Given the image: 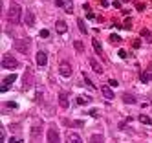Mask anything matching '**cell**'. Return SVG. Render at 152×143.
Listing matches in <instances>:
<instances>
[{
    "instance_id": "6da1fadb",
    "label": "cell",
    "mask_w": 152,
    "mask_h": 143,
    "mask_svg": "<svg viewBox=\"0 0 152 143\" xmlns=\"http://www.w3.org/2000/svg\"><path fill=\"white\" fill-rule=\"evenodd\" d=\"M7 20L11 22V24H18L20 20H22V6L13 2L9 6V11H7Z\"/></svg>"
},
{
    "instance_id": "7a4b0ae2",
    "label": "cell",
    "mask_w": 152,
    "mask_h": 143,
    "mask_svg": "<svg viewBox=\"0 0 152 143\" xmlns=\"http://www.w3.org/2000/svg\"><path fill=\"white\" fill-rule=\"evenodd\" d=\"M42 132H44V123H42V119H35L33 125H31V139H39Z\"/></svg>"
},
{
    "instance_id": "3957f363",
    "label": "cell",
    "mask_w": 152,
    "mask_h": 143,
    "mask_svg": "<svg viewBox=\"0 0 152 143\" xmlns=\"http://www.w3.org/2000/svg\"><path fill=\"white\" fill-rule=\"evenodd\" d=\"M18 66V61L13 57V55H9V53H6V55H2V68H9V70H15Z\"/></svg>"
},
{
    "instance_id": "277c9868",
    "label": "cell",
    "mask_w": 152,
    "mask_h": 143,
    "mask_svg": "<svg viewBox=\"0 0 152 143\" xmlns=\"http://www.w3.org/2000/svg\"><path fill=\"white\" fill-rule=\"evenodd\" d=\"M59 73H61V77H64V79H70L72 77V66L66 61H62L59 64Z\"/></svg>"
},
{
    "instance_id": "5b68a950",
    "label": "cell",
    "mask_w": 152,
    "mask_h": 143,
    "mask_svg": "<svg viewBox=\"0 0 152 143\" xmlns=\"http://www.w3.org/2000/svg\"><path fill=\"white\" fill-rule=\"evenodd\" d=\"M15 48H17L20 53H24V55L29 53V40H28V39H24V40H17V42H15Z\"/></svg>"
},
{
    "instance_id": "8992f818",
    "label": "cell",
    "mask_w": 152,
    "mask_h": 143,
    "mask_svg": "<svg viewBox=\"0 0 152 143\" xmlns=\"http://www.w3.org/2000/svg\"><path fill=\"white\" fill-rule=\"evenodd\" d=\"M46 138H48V141H51V143H59V141H61V136H59V132H57L55 127H50V128H48Z\"/></svg>"
},
{
    "instance_id": "52a82bcc",
    "label": "cell",
    "mask_w": 152,
    "mask_h": 143,
    "mask_svg": "<svg viewBox=\"0 0 152 143\" xmlns=\"http://www.w3.org/2000/svg\"><path fill=\"white\" fill-rule=\"evenodd\" d=\"M35 61H37L39 66H46V64H48V53H46V51H39L37 57H35Z\"/></svg>"
},
{
    "instance_id": "ba28073f",
    "label": "cell",
    "mask_w": 152,
    "mask_h": 143,
    "mask_svg": "<svg viewBox=\"0 0 152 143\" xmlns=\"http://www.w3.org/2000/svg\"><path fill=\"white\" fill-rule=\"evenodd\" d=\"M55 31L61 33V35H64V33L68 31V24H66L64 20H57V22H55Z\"/></svg>"
},
{
    "instance_id": "9c48e42d",
    "label": "cell",
    "mask_w": 152,
    "mask_h": 143,
    "mask_svg": "<svg viewBox=\"0 0 152 143\" xmlns=\"http://www.w3.org/2000/svg\"><path fill=\"white\" fill-rule=\"evenodd\" d=\"M121 99H123V103H125V105H136V95H132L130 92L121 94Z\"/></svg>"
},
{
    "instance_id": "30bf717a",
    "label": "cell",
    "mask_w": 152,
    "mask_h": 143,
    "mask_svg": "<svg viewBox=\"0 0 152 143\" xmlns=\"http://www.w3.org/2000/svg\"><path fill=\"white\" fill-rule=\"evenodd\" d=\"M24 22H26L28 26H33V24H35V15H33V9H28V11H26V20H24Z\"/></svg>"
},
{
    "instance_id": "8fae6325",
    "label": "cell",
    "mask_w": 152,
    "mask_h": 143,
    "mask_svg": "<svg viewBox=\"0 0 152 143\" xmlns=\"http://www.w3.org/2000/svg\"><path fill=\"white\" fill-rule=\"evenodd\" d=\"M62 7H64V11L66 13H73V0H62Z\"/></svg>"
},
{
    "instance_id": "7c38bea8",
    "label": "cell",
    "mask_w": 152,
    "mask_h": 143,
    "mask_svg": "<svg viewBox=\"0 0 152 143\" xmlns=\"http://www.w3.org/2000/svg\"><path fill=\"white\" fill-rule=\"evenodd\" d=\"M59 105L62 108H68L70 103H68V94H59Z\"/></svg>"
},
{
    "instance_id": "4fadbf2b",
    "label": "cell",
    "mask_w": 152,
    "mask_h": 143,
    "mask_svg": "<svg viewBox=\"0 0 152 143\" xmlns=\"http://www.w3.org/2000/svg\"><path fill=\"white\" fill-rule=\"evenodd\" d=\"M90 66H92V70H94L95 73H103V66L97 62V61H94V59H92V61H90Z\"/></svg>"
},
{
    "instance_id": "5bb4252c",
    "label": "cell",
    "mask_w": 152,
    "mask_h": 143,
    "mask_svg": "<svg viewBox=\"0 0 152 143\" xmlns=\"http://www.w3.org/2000/svg\"><path fill=\"white\" fill-rule=\"evenodd\" d=\"M103 95L106 97V99H114V92H112V88L110 86H103Z\"/></svg>"
},
{
    "instance_id": "9a60e30c",
    "label": "cell",
    "mask_w": 152,
    "mask_h": 143,
    "mask_svg": "<svg viewBox=\"0 0 152 143\" xmlns=\"http://www.w3.org/2000/svg\"><path fill=\"white\" fill-rule=\"evenodd\" d=\"M77 26H79V29H81L83 35H88V28H86V24H84L83 18H77Z\"/></svg>"
},
{
    "instance_id": "2e32d148",
    "label": "cell",
    "mask_w": 152,
    "mask_h": 143,
    "mask_svg": "<svg viewBox=\"0 0 152 143\" xmlns=\"http://www.w3.org/2000/svg\"><path fill=\"white\" fill-rule=\"evenodd\" d=\"M66 139H68L70 143H75V141L79 143V141H81V136L77 134V132H70V134H68V138H66Z\"/></svg>"
},
{
    "instance_id": "e0dca14e",
    "label": "cell",
    "mask_w": 152,
    "mask_h": 143,
    "mask_svg": "<svg viewBox=\"0 0 152 143\" xmlns=\"http://www.w3.org/2000/svg\"><path fill=\"white\" fill-rule=\"evenodd\" d=\"M64 125H70V127H83V121H70V119H64Z\"/></svg>"
},
{
    "instance_id": "ac0fdd59",
    "label": "cell",
    "mask_w": 152,
    "mask_h": 143,
    "mask_svg": "<svg viewBox=\"0 0 152 143\" xmlns=\"http://www.w3.org/2000/svg\"><path fill=\"white\" fill-rule=\"evenodd\" d=\"M29 75H31V70L28 68L26 70V75H24V88H26V90L29 88Z\"/></svg>"
},
{
    "instance_id": "d6986e66",
    "label": "cell",
    "mask_w": 152,
    "mask_h": 143,
    "mask_svg": "<svg viewBox=\"0 0 152 143\" xmlns=\"http://www.w3.org/2000/svg\"><path fill=\"white\" fill-rule=\"evenodd\" d=\"M92 44H94V48H95V51H97V53H99V55H103V48H101V44H99V42H97L95 39L92 40Z\"/></svg>"
},
{
    "instance_id": "ffe728a7",
    "label": "cell",
    "mask_w": 152,
    "mask_h": 143,
    "mask_svg": "<svg viewBox=\"0 0 152 143\" xmlns=\"http://www.w3.org/2000/svg\"><path fill=\"white\" fill-rule=\"evenodd\" d=\"M139 121H141L143 125H150V117L145 116V114H141V116H139Z\"/></svg>"
},
{
    "instance_id": "44dd1931",
    "label": "cell",
    "mask_w": 152,
    "mask_h": 143,
    "mask_svg": "<svg viewBox=\"0 0 152 143\" xmlns=\"http://www.w3.org/2000/svg\"><path fill=\"white\" fill-rule=\"evenodd\" d=\"M15 81H17V75H7L6 81H4V84H11V83H15Z\"/></svg>"
},
{
    "instance_id": "7402d4cb",
    "label": "cell",
    "mask_w": 152,
    "mask_h": 143,
    "mask_svg": "<svg viewBox=\"0 0 152 143\" xmlns=\"http://www.w3.org/2000/svg\"><path fill=\"white\" fill-rule=\"evenodd\" d=\"M73 46H75V50H77L79 53H83L84 48H83V42H81V40H75V42H73Z\"/></svg>"
},
{
    "instance_id": "603a6c76",
    "label": "cell",
    "mask_w": 152,
    "mask_h": 143,
    "mask_svg": "<svg viewBox=\"0 0 152 143\" xmlns=\"http://www.w3.org/2000/svg\"><path fill=\"white\" fill-rule=\"evenodd\" d=\"M152 79V75H150V72H145L143 75H141V81H143V83H148Z\"/></svg>"
},
{
    "instance_id": "cb8c5ba5",
    "label": "cell",
    "mask_w": 152,
    "mask_h": 143,
    "mask_svg": "<svg viewBox=\"0 0 152 143\" xmlns=\"http://www.w3.org/2000/svg\"><path fill=\"white\" fill-rule=\"evenodd\" d=\"M88 101H90V97H77V105H84Z\"/></svg>"
},
{
    "instance_id": "d4e9b609",
    "label": "cell",
    "mask_w": 152,
    "mask_h": 143,
    "mask_svg": "<svg viewBox=\"0 0 152 143\" xmlns=\"http://www.w3.org/2000/svg\"><path fill=\"white\" fill-rule=\"evenodd\" d=\"M119 40H121V37H119V35H115V33H112V35H110V42H119Z\"/></svg>"
},
{
    "instance_id": "484cf974",
    "label": "cell",
    "mask_w": 152,
    "mask_h": 143,
    "mask_svg": "<svg viewBox=\"0 0 152 143\" xmlns=\"http://www.w3.org/2000/svg\"><path fill=\"white\" fill-rule=\"evenodd\" d=\"M90 141H104V138H103V136H99V134H95V136H92V138H90Z\"/></svg>"
},
{
    "instance_id": "4316f807",
    "label": "cell",
    "mask_w": 152,
    "mask_h": 143,
    "mask_svg": "<svg viewBox=\"0 0 152 143\" xmlns=\"http://www.w3.org/2000/svg\"><path fill=\"white\" fill-rule=\"evenodd\" d=\"M40 37H42V39L50 37V31H48V29H40Z\"/></svg>"
},
{
    "instance_id": "83f0119b",
    "label": "cell",
    "mask_w": 152,
    "mask_h": 143,
    "mask_svg": "<svg viewBox=\"0 0 152 143\" xmlns=\"http://www.w3.org/2000/svg\"><path fill=\"white\" fill-rule=\"evenodd\" d=\"M7 90H9V84H4V83H2V86H0V92L4 94V92H7Z\"/></svg>"
},
{
    "instance_id": "f1b7e54d",
    "label": "cell",
    "mask_w": 152,
    "mask_h": 143,
    "mask_svg": "<svg viewBox=\"0 0 152 143\" xmlns=\"http://www.w3.org/2000/svg\"><path fill=\"white\" fill-rule=\"evenodd\" d=\"M84 81H86V84H88V86H92V90H94V83L88 79V75H84Z\"/></svg>"
},
{
    "instance_id": "f546056e",
    "label": "cell",
    "mask_w": 152,
    "mask_h": 143,
    "mask_svg": "<svg viewBox=\"0 0 152 143\" xmlns=\"http://www.w3.org/2000/svg\"><path fill=\"white\" fill-rule=\"evenodd\" d=\"M6 106H7V108H17V103H13V101H9V103H6Z\"/></svg>"
},
{
    "instance_id": "4dcf8cb0",
    "label": "cell",
    "mask_w": 152,
    "mask_h": 143,
    "mask_svg": "<svg viewBox=\"0 0 152 143\" xmlns=\"http://www.w3.org/2000/svg\"><path fill=\"white\" fill-rule=\"evenodd\" d=\"M90 116H94V117H97V116H99V110H90Z\"/></svg>"
}]
</instances>
